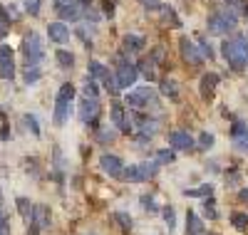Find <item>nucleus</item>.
I'll return each instance as SVG.
<instances>
[{
  "label": "nucleus",
  "mask_w": 248,
  "mask_h": 235,
  "mask_svg": "<svg viewBox=\"0 0 248 235\" xmlns=\"http://www.w3.org/2000/svg\"><path fill=\"white\" fill-rule=\"evenodd\" d=\"M23 121L28 124V129H30L35 136H40V126H37V119H35L32 114H25V117H23Z\"/></svg>",
  "instance_id": "nucleus-36"
},
{
  "label": "nucleus",
  "mask_w": 248,
  "mask_h": 235,
  "mask_svg": "<svg viewBox=\"0 0 248 235\" xmlns=\"http://www.w3.org/2000/svg\"><path fill=\"white\" fill-rule=\"evenodd\" d=\"M122 45H124V52H141L144 45H147V40L141 35H127L122 40Z\"/></svg>",
  "instance_id": "nucleus-18"
},
{
  "label": "nucleus",
  "mask_w": 248,
  "mask_h": 235,
  "mask_svg": "<svg viewBox=\"0 0 248 235\" xmlns=\"http://www.w3.org/2000/svg\"><path fill=\"white\" fill-rule=\"evenodd\" d=\"M141 208H144V210H149V213H156V210H159V206L154 203L152 196H141Z\"/></svg>",
  "instance_id": "nucleus-37"
},
{
  "label": "nucleus",
  "mask_w": 248,
  "mask_h": 235,
  "mask_svg": "<svg viewBox=\"0 0 248 235\" xmlns=\"http://www.w3.org/2000/svg\"><path fill=\"white\" fill-rule=\"evenodd\" d=\"M23 55H25L28 67H37L40 65V59H43V55H45V47H43V37H40L37 32L25 35V40H23Z\"/></svg>",
  "instance_id": "nucleus-2"
},
{
  "label": "nucleus",
  "mask_w": 248,
  "mask_h": 235,
  "mask_svg": "<svg viewBox=\"0 0 248 235\" xmlns=\"http://www.w3.org/2000/svg\"><path fill=\"white\" fill-rule=\"evenodd\" d=\"M161 94H164V97H171V99H176V94H179L176 82H174V79H164V82H161Z\"/></svg>",
  "instance_id": "nucleus-28"
},
{
  "label": "nucleus",
  "mask_w": 248,
  "mask_h": 235,
  "mask_svg": "<svg viewBox=\"0 0 248 235\" xmlns=\"http://www.w3.org/2000/svg\"><path fill=\"white\" fill-rule=\"evenodd\" d=\"M97 114H99V99L97 97H82L79 102V121L97 126Z\"/></svg>",
  "instance_id": "nucleus-5"
},
{
  "label": "nucleus",
  "mask_w": 248,
  "mask_h": 235,
  "mask_svg": "<svg viewBox=\"0 0 248 235\" xmlns=\"http://www.w3.org/2000/svg\"><path fill=\"white\" fill-rule=\"evenodd\" d=\"M57 10H60V17L62 20H77L82 15V5L75 3V0H67V3L57 5Z\"/></svg>",
  "instance_id": "nucleus-17"
},
{
  "label": "nucleus",
  "mask_w": 248,
  "mask_h": 235,
  "mask_svg": "<svg viewBox=\"0 0 248 235\" xmlns=\"http://www.w3.org/2000/svg\"><path fill=\"white\" fill-rule=\"evenodd\" d=\"M47 35H50L52 42H57V45H62V42L70 40V30H67V25H62V23H50L47 25Z\"/></svg>",
  "instance_id": "nucleus-16"
},
{
  "label": "nucleus",
  "mask_w": 248,
  "mask_h": 235,
  "mask_svg": "<svg viewBox=\"0 0 248 235\" xmlns=\"http://www.w3.org/2000/svg\"><path fill=\"white\" fill-rule=\"evenodd\" d=\"M0 77L3 79H13L15 77V59H13V50L10 47H0Z\"/></svg>",
  "instance_id": "nucleus-10"
},
{
  "label": "nucleus",
  "mask_w": 248,
  "mask_h": 235,
  "mask_svg": "<svg viewBox=\"0 0 248 235\" xmlns=\"http://www.w3.org/2000/svg\"><path fill=\"white\" fill-rule=\"evenodd\" d=\"M137 77H139L137 65H132V62H127V59L119 57V67H117V84H119V89L132 87V84L137 82Z\"/></svg>",
  "instance_id": "nucleus-6"
},
{
  "label": "nucleus",
  "mask_w": 248,
  "mask_h": 235,
  "mask_svg": "<svg viewBox=\"0 0 248 235\" xmlns=\"http://www.w3.org/2000/svg\"><path fill=\"white\" fill-rule=\"evenodd\" d=\"M72 99H75V87H72L70 82H67V84H62L60 92H57V99H55V102H60V104H70Z\"/></svg>",
  "instance_id": "nucleus-23"
},
{
  "label": "nucleus",
  "mask_w": 248,
  "mask_h": 235,
  "mask_svg": "<svg viewBox=\"0 0 248 235\" xmlns=\"http://www.w3.org/2000/svg\"><path fill=\"white\" fill-rule=\"evenodd\" d=\"M0 235H10V233H3V230H0Z\"/></svg>",
  "instance_id": "nucleus-53"
},
{
  "label": "nucleus",
  "mask_w": 248,
  "mask_h": 235,
  "mask_svg": "<svg viewBox=\"0 0 248 235\" xmlns=\"http://www.w3.org/2000/svg\"><path fill=\"white\" fill-rule=\"evenodd\" d=\"M221 52L226 57V62L233 70H243L248 67V40L238 37V40H226L221 45Z\"/></svg>",
  "instance_id": "nucleus-1"
},
{
  "label": "nucleus",
  "mask_w": 248,
  "mask_h": 235,
  "mask_svg": "<svg viewBox=\"0 0 248 235\" xmlns=\"http://www.w3.org/2000/svg\"><path fill=\"white\" fill-rule=\"evenodd\" d=\"M102 13L107 17H112L114 15V0H102Z\"/></svg>",
  "instance_id": "nucleus-43"
},
{
  "label": "nucleus",
  "mask_w": 248,
  "mask_h": 235,
  "mask_svg": "<svg viewBox=\"0 0 248 235\" xmlns=\"http://www.w3.org/2000/svg\"><path fill=\"white\" fill-rule=\"evenodd\" d=\"M75 3H79L82 8H85V5H90V3H92V0H75Z\"/></svg>",
  "instance_id": "nucleus-51"
},
{
  "label": "nucleus",
  "mask_w": 248,
  "mask_h": 235,
  "mask_svg": "<svg viewBox=\"0 0 248 235\" xmlns=\"http://www.w3.org/2000/svg\"><path fill=\"white\" fill-rule=\"evenodd\" d=\"M216 84H218V74H216V72H206V74L201 77V97H203L206 102L214 99Z\"/></svg>",
  "instance_id": "nucleus-13"
},
{
  "label": "nucleus",
  "mask_w": 248,
  "mask_h": 235,
  "mask_svg": "<svg viewBox=\"0 0 248 235\" xmlns=\"http://www.w3.org/2000/svg\"><path fill=\"white\" fill-rule=\"evenodd\" d=\"M127 104L132 109H144V106H149V104H156V99H154V92L149 87H141V89L127 94Z\"/></svg>",
  "instance_id": "nucleus-8"
},
{
  "label": "nucleus",
  "mask_w": 248,
  "mask_h": 235,
  "mask_svg": "<svg viewBox=\"0 0 248 235\" xmlns=\"http://www.w3.org/2000/svg\"><path fill=\"white\" fill-rule=\"evenodd\" d=\"M87 72H90V79H105L107 77V70H105V65H102V62H97V59H92L90 62V67H87Z\"/></svg>",
  "instance_id": "nucleus-25"
},
{
  "label": "nucleus",
  "mask_w": 248,
  "mask_h": 235,
  "mask_svg": "<svg viewBox=\"0 0 248 235\" xmlns=\"http://www.w3.org/2000/svg\"><path fill=\"white\" fill-rule=\"evenodd\" d=\"M105 87H107V92H109V94H117V92H119V84H117V77H112V74L107 72V77H105Z\"/></svg>",
  "instance_id": "nucleus-35"
},
{
  "label": "nucleus",
  "mask_w": 248,
  "mask_h": 235,
  "mask_svg": "<svg viewBox=\"0 0 248 235\" xmlns=\"http://www.w3.org/2000/svg\"><path fill=\"white\" fill-rule=\"evenodd\" d=\"M176 161V154L171 151V148H161V151H156V163H174Z\"/></svg>",
  "instance_id": "nucleus-30"
},
{
  "label": "nucleus",
  "mask_w": 248,
  "mask_h": 235,
  "mask_svg": "<svg viewBox=\"0 0 248 235\" xmlns=\"http://www.w3.org/2000/svg\"><path fill=\"white\" fill-rule=\"evenodd\" d=\"M37 79H40V70H37V67H28V72H25V82L32 84V82H37Z\"/></svg>",
  "instance_id": "nucleus-41"
},
{
  "label": "nucleus",
  "mask_w": 248,
  "mask_h": 235,
  "mask_svg": "<svg viewBox=\"0 0 248 235\" xmlns=\"http://www.w3.org/2000/svg\"><path fill=\"white\" fill-rule=\"evenodd\" d=\"M85 94H87V97H97V84H94V79H87V82H85Z\"/></svg>",
  "instance_id": "nucleus-44"
},
{
  "label": "nucleus",
  "mask_w": 248,
  "mask_h": 235,
  "mask_svg": "<svg viewBox=\"0 0 248 235\" xmlns=\"http://www.w3.org/2000/svg\"><path fill=\"white\" fill-rule=\"evenodd\" d=\"M32 223H35L40 230L50 228V223H52V213H50V208L43 206V203H35V208H32Z\"/></svg>",
  "instance_id": "nucleus-12"
},
{
  "label": "nucleus",
  "mask_w": 248,
  "mask_h": 235,
  "mask_svg": "<svg viewBox=\"0 0 248 235\" xmlns=\"http://www.w3.org/2000/svg\"><path fill=\"white\" fill-rule=\"evenodd\" d=\"M67 109H70V104L55 102V124H57V126H65V121H67Z\"/></svg>",
  "instance_id": "nucleus-26"
},
{
  "label": "nucleus",
  "mask_w": 248,
  "mask_h": 235,
  "mask_svg": "<svg viewBox=\"0 0 248 235\" xmlns=\"http://www.w3.org/2000/svg\"><path fill=\"white\" fill-rule=\"evenodd\" d=\"M201 235H206V233H201ZM209 235H214V233H209Z\"/></svg>",
  "instance_id": "nucleus-55"
},
{
  "label": "nucleus",
  "mask_w": 248,
  "mask_h": 235,
  "mask_svg": "<svg viewBox=\"0 0 248 235\" xmlns=\"http://www.w3.org/2000/svg\"><path fill=\"white\" fill-rule=\"evenodd\" d=\"M99 166H102V171H105V174H109L112 178H122V174H124L122 159H119V156H112V154L102 156V159H99Z\"/></svg>",
  "instance_id": "nucleus-9"
},
{
  "label": "nucleus",
  "mask_w": 248,
  "mask_h": 235,
  "mask_svg": "<svg viewBox=\"0 0 248 235\" xmlns=\"http://www.w3.org/2000/svg\"><path fill=\"white\" fill-rule=\"evenodd\" d=\"M236 28V13L231 10H223L209 17V32L211 35H223V32H231Z\"/></svg>",
  "instance_id": "nucleus-3"
},
{
  "label": "nucleus",
  "mask_w": 248,
  "mask_h": 235,
  "mask_svg": "<svg viewBox=\"0 0 248 235\" xmlns=\"http://www.w3.org/2000/svg\"><path fill=\"white\" fill-rule=\"evenodd\" d=\"M55 3H57V5H62V3H67V0H55Z\"/></svg>",
  "instance_id": "nucleus-52"
},
{
  "label": "nucleus",
  "mask_w": 248,
  "mask_h": 235,
  "mask_svg": "<svg viewBox=\"0 0 248 235\" xmlns=\"http://www.w3.org/2000/svg\"><path fill=\"white\" fill-rule=\"evenodd\" d=\"M139 3H141L144 8H147V10H159V8H161L159 0H139Z\"/></svg>",
  "instance_id": "nucleus-45"
},
{
  "label": "nucleus",
  "mask_w": 248,
  "mask_h": 235,
  "mask_svg": "<svg viewBox=\"0 0 248 235\" xmlns=\"http://www.w3.org/2000/svg\"><path fill=\"white\" fill-rule=\"evenodd\" d=\"M114 132H97V141H112Z\"/></svg>",
  "instance_id": "nucleus-46"
},
{
  "label": "nucleus",
  "mask_w": 248,
  "mask_h": 235,
  "mask_svg": "<svg viewBox=\"0 0 248 235\" xmlns=\"http://www.w3.org/2000/svg\"><path fill=\"white\" fill-rule=\"evenodd\" d=\"M214 198H206L203 201V210H206V216H209V218H216V208H214Z\"/></svg>",
  "instance_id": "nucleus-40"
},
{
  "label": "nucleus",
  "mask_w": 248,
  "mask_h": 235,
  "mask_svg": "<svg viewBox=\"0 0 248 235\" xmlns=\"http://www.w3.org/2000/svg\"><path fill=\"white\" fill-rule=\"evenodd\" d=\"M0 230H3V233H10V228H8V218L3 216V213H0Z\"/></svg>",
  "instance_id": "nucleus-47"
},
{
  "label": "nucleus",
  "mask_w": 248,
  "mask_h": 235,
  "mask_svg": "<svg viewBox=\"0 0 248 235\" xmlns=\"http://www.w3.org/2000/svg\"><path fill=\"white\" fill-rule=\"evenodd\" d=\"M159 10H161L164 23H167L169 28H181V20H179V15L174 13V8H169V5H161Z\"/></svg>",
  "instance_id": "nucleus-22"
},
{
  "label": "nucleus",
  "mask_w": 248,
  "mask_h": 235,
  "mask_svg": "<svg viewBox=\"0 0 248 235\" xmlns=\"http://www.w3.org/2000/svg\"><path fill=\"white\" fill-rule=\"evenodd\" d=\"M15 206H17V213H20V218H23L25 223H32V203H30V198H23L20 196L17 201H15Z\"/></svg>",
  "instance_id": "nucleus-21"
},
{
  "label": "nucleus",
  "mask_w": 248,
  "mask_h": 235,
  "mask_svg": "<svg viewBox=\"0 0 248 235\" xmlns=\"http://www.w3.org/2000/svg\"><path fill=\"white\" fill-rule=\"evenodd\" d=\"M231 223L236 230H248V213H241V210L231 213Z\"/></svg>",
  "instance_id": "nucleus-27"
},
{
  "label": "nucleus",
  "mask_w": 248,
  "mask_h": 235,
  "mask_svg": "<svg viewBox=\"0 0 248 235\" xmlns=\"http://www.w3.org/2000/svg\"><path fill=\"white\" fill-rule=\"evenodd\" d=\"M231 8V13H238V10H246L248 8V0H226Z\"/></svg>",
  "instance_id": "nucleus-39"
},
{
  "label": "nucleus",
  "mask_w": 248,
  "mask_h": 235,
  "mask_svg": "<svg viewBox=\"0 0 248 235\" xmlns=\"http://www.w3.org/2000/svg\"><path fill=\"white\" fill-rule=\"evenodd\" d=\"M156 168H159V163H139V166H132V168H124L122 178L134 181V183H141V181L156 176Z\"/></svg>",
  "instance_id": "nucleus-4"
},
{
  "label": "nucleus",
  "mask_w": 248,
  "mask_h": 235,
  "mask_svg": "<svg viewBox=\"0 0 248 235\" xmlns=\"http://www.w3.org/2000/svg\"><path fill=\"white\" fill-rule=\"evenodd\" d=\"M161 213H164V220H167L169 230H174V225H176V213H174V208H169V206H167Z\"/></svg>",
  "instance_id": "nucleus-34"
},
{
  "label": "nucleus",
  "mask_w": 248,
  "mask_h": 235,
  "mask_svg": "<svg viewBox=\"0 0 248 235\" xmlns=\"http://www.w3.org/2000/svg\"><path fill=\"white\" fill-rule=\"evenodd\" d=\"M199 45H201V50H203V55L209 57V59H214V47L209 45V42H206L203 37H199Z\"/></svg>",
  "instance_id": "nucleus-42"
},
{
  "label": "nucleus",
  "mask_w": 248,
  "mask_h": 235,
  "mask_svg": "<svg viewBox=\"0 0 248 235\" xmlns=\"http://www.w3.org/2000/svg\"><path fill=\"white\" fill-rule=\"evenodd\" d=\"M144 77H147L149 82H154L156 79V62H154V57H144L141 62H139V67H137Z\"/></svg>",
  "instance_id": "nucleus-20"
},
{
  "label": "nucleus",
  "mask_w": 248,
  "mask_h": 235,
  "mask_svg": "<svg viewBox=\"0 0 248 235\" xmlns=\"http://www.w3.org/2000/svg\"><path fill=\"white\" fill-rule=\"evenodd\" d=\"M201 233H203V220L194 210H189L186 213V235H201Z\"/></svg>",
  "instance_id": "nucleus-19"
},
{
  "label": "nucleus",
  "mask_w": 248,
  "mask_h": 235,
  "mask_svg": "<svg viewBox=\"0 0 248 235\" xmlns=\"http://www.w3.org/2000/svg\"><path fill=\"white\" fill-rule=\"evenodd\" d=\"M231 139H233V144H236L238 151H246V154H248V124L236 121V124H233V132H231Z\"/></svg>",
  "instance_id": "nucleus-11"
},
{
  "label": "nucleus",
  "mask_w": 248,
  "mask_h": 235,
  "mask_svg": "<svg viewBox=\"0 0 248 235\" xmlns=\"http://www.w3.org/2000/svg\"><path fill=\"white\" fill-rule=\"evenodd\" d=\"M238 201L241 203H248V191H238Z\"/></svg>",
  "instance_id": "nucleus-50"
},
{
  "label": "nucleus",
  "mask_w": 248,
  "mask_h": 235,
  "mask_svg": "<svg viewBox=\"0 0 248 235\" xmlns=\"http://www.w3.org/2000/svg\"><path fill=\"white\" fill-rule=\"evenodd\" d=\"M211 193H214V186H211V183H206V186H201V188H191V191L186 188V191H184V196H211Z\"/></svg>",
  "instance_id": "nucleus-32"
},
{
  "label": "nucleus",
  "mask_w": 248,
  "mask_h": 235,
  "mask_svg": "<svg viewBox=\"0 0 248 235\" xmlns=\"http://www.w3.org/2000/svg\"><path fill=\"white\" fill-rule=\"evenodd\" d=\"M25 13L28 15H40V0H25Z\"/></svg>",
  "instance_id": "nucleus-38"
},
{
  "label": "nucleus",
  "mask_w": 248,
  "mask_h": 235,
  "mask_svg": "<svg viewBox=\"0 0 248 235\" xmlns=\"http://www.w3.org/2000/svg\"><path fill=\"white\" fill-rule=\"evenodd\" d=\"M179 50H181V59L186 62V65H191V67H201L203 65V55L199 52V47L194 45L189 37H181Z\"/></svg>",
  "instance_id": "nucleus-7"
},
{
  "label": "nucleus",
  "mask_w": 248,
  "mask_h": 235,
  "mask_svg": "<svg viewBox=\"0 0 248 235\" xmlns=\"http://www.w3.org/2000/svg\"><path fill=\"white\" fill-rule=\"evenodd\" d=\"M112 121L117 124V129H119V132H124V134H129V132H132L129 117L124 114V106H122V104H114V106H112Z\"/></svg>",
  "instance_id": "nucleus-14"
},
{
  "label": "nucleus",
  "mask_w": 248,
  "mask_h": 235,
  "mask_svg": "<svg viewBox=\"0 0 248 235\" xmlns=\"http://www.w3.org/2000/svg\"><path fill=\"white\" fill-rule=\"evenodd\" d=\"M28 235H40V228L35 223H28Z\"/></svg>",
  "instance_id": "nucleus-48"
},
{
  "label": "nucleus",
  "mask_w": 248,
  "mask_h": 235,
  "mask_svg": "<svg viewBox=\"0 0 248 235\" xmlns=\"http://www.w3.org/2000/svg\"><path fill=\"white\" fill-rule=\"evenodd\" d=\"M169 144L174 148H179V151H191V148H194V139L186 134V132H174L169 136Z\"/></svg>",
  "instance_id": "nucleus-15"
},
{
  "label": "nucleus",
  "mask_w": 248,
  "mask_h": 235,
  "mask_svg": "<svg viewBox=\"0 0 248 235\" xmlns=\"http://www.w3.org/2000/svg\"><path fill=\"white\" fill-rule=\"evenodd\" d=\"M17 17V13L13 10V8H8V5H0V23H5L8 28H10V23Z\"/></svg>",
  "instance_id": "nucleus-31"
},
{
  "label": "nucleus",
  "mask_w": 248,
  "mask_h": 235,
  "mask_svg": "<svg viewBox=\"0 0 248 235\" xmlns=\"http://www.w3.org/2000/svg\"><path fill=\"white\" fill-rule=\"evenodd\" d=\"M211 146H214V134H209V132H203V134L199 136V148H201V151H209Z\"/></svg>",
  "instance_id": "nucleus-33"
},
{
  "label": "nucleus",
  "mask_w": 248,
  "mask_h": 235,
  "mask_svg": "<svg viewBox=\"0 0 248 235\" xmlns=\"http://www.w3.org/2000/svg\"><path fill=\"white\" fill-rule=\"evenodd\" d=\"M55 59H57V65H60L62 70H70V67L75 65V55H72V52H67V50H57Z\"/></svg>",
  "instance_id": "nucleus-24"
},
{
  "label": "nucleus",
  "mask_w": 248,
  "mask_h": 235,
  "mask_svg": "<svg viewBox=\"0 0 248 235\" xmlns=\"http://www.w3.org/2000/svg\"><path fill=\"white\" fill-rule=\"evenodd\" d=\"M246 17H248V8H246Z\"/></svg>",
  "instance_id": "nucleus-54"
},
{
  "label": "nucleus",
  "mask_w": 248,
  "mask_h": 235,
  "mask_svg": "<svg viewBox=\"0 0 248 235\" xmlns=\"http://www.w3.org/2000/svg\"><path fill=\"white\" fill-rule=\"evenodd\" d=\"M114 220L119 223V228H122L124 233H129V230H132V223H134V220H132V216H127V213H122V210H119V213H114Z\"/></svg>",
  "instance_id": "nucleus-29"
},
{
  "label": "nucleus",
  "mask_w": 248,
  "mask_h": 235,
  "mask_svg": "<svg viewBox=\"0 0 248 235\" xmlns=\"http://www.w3.org/2000/svg\"><path fill=\"white\" fill-rule=\"evenodd\" d=\"M8 30H10V28H8L5 23H0V40H5V35H8Z\"/></svg>",
  "instance_id": "nucleus-49"
}]
</instances>
